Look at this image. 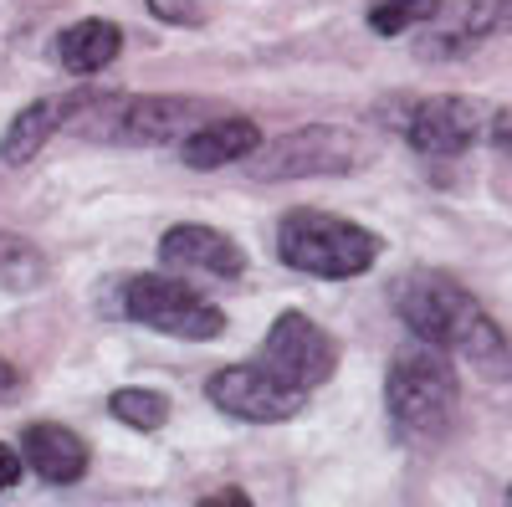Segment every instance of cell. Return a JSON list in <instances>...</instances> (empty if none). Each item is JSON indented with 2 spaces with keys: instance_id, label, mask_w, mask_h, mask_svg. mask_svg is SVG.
Returning <instances> with one entry per match:
<instances>
[{
  "instance_id": "cell-1",
  "label": "cell",
  "mask_w": 512,
  "mask_h": 507,
  "mask_svg": "<svg viewBox=\"0 0 512 507\" xmlns=\"http://www.w3.org/2000/svg\"><path fill=\"white\" fill-rule=\"evenodd\" d=\"M400 323L446 354L472 359L487 379H512V333L446 272H405L390 292Z\"/></svg>"
},
{
  "instance_id": "cell-2",
  "label": "cell",
  "mask_w": 512,
  "mask_h": 507,
  "mask_svg": "<svg viewBox=\"0 0 512 507\" xmlns=\"http://www.w3.org/2000/svg\"><path fill=\"white\" fill-rule=\"evenodd\" d=\"M205 103L180 98V93H144V98H82L72 113V129L93 144H128V149H149L169 144L190 129H200Z\"/></svg>"
},
{
  "instance_id": "cell-3",
  "label": "cell",
  "mask_w": 512,
  "mask_h": 507,
  "mask_svg": "<svg viewBox=\"0 0 512 507\" xmlns=\"http://www.w3.org/2000/svg\"><path fill=\"white\" fill-rule=\"evenodd\" d=\"M461 400V379L446 349L420 344V349H400L384 374V405L400 436H441L456 415Z\"/></svg>"
},
{
  "instance_id": "cell-4",
  "label": "cell",
  "mask_w": 512,
  "mask_h": 507,
  "mask_svg": "<svg viewBox=\"0 0 512 507\" xmlns=\"http://www.w3.org/2000/svg\"><path fill=\"white\" fill-rule=\"evenodd\" d=\"M277 257L292 272L338 282V277H359L379 262V236L344 216H328V210H292L277 226Z\"/></svg>"
},
{
  "instance_id": "cell-5",
  "label": "cell",
  "mask_w": 512,
  "mask_h": 507,
  "mask_svg": "<svg viewBox=\"0 0 512 507\" xmlns=\"http://www.w3.org/2000/svg\"><path fill=\"white\" fill-rule=\"evenodd\" d=\"M364 164V144L338 129V123H308V129H292L277 144L256 149L246 159V175L251 180H318V175H349V169Z\"/></svg>"
},
{
  "instance_id": "cell-6",
  "label": "cell",
  "mask_w": 512,
  "mask_h": 507,
  "mask_svg": "<svg viewBox=\"0 0 512 507\" xmlns=\"http://www.w3.org/2000/svg\"><path fill=\"white\" fill-rule=\"evenodd\" d=\"M123 313L154 333L190 338V344H205V338L226 333V313L216 303H205L195 287H185L175 277H154V272H139L123 282Z\"/></svg>"
},
{
  "instance_id": "cell-7",
  "label": "cell",
  "mask_w": 512,
  "mask_h": 507,
  "mask_svg": "<svg viewBox=\"0 0 512 507\" xmlns=\"http://www.w3.org/2000/svg\"><path fill=\"white\" fill-rule=\"evenodd\" d=\"M205 400L236 415V420H251V426H277V420H292L303 410L308 390L287 385L277 369H267L262 359L256 364H226L205 379Z\"/></svg>"
},
{
  "instance_id": "cell-8",
  "label": "cell",
  "mask_w": 512,
  "mask_h": 507,
  "mask_svg": "<svg viewBox=\"0 0 512 507\" xmlns=\"http://www.w3.org/2000/svg\"><path fill=\"white\" fill-rule=\"evenodd\" d=\"M262 364L277 369L287 385L297 390H318L338 369V344L308 318V313H282L267 338H262Z\"/></svg>"
},
{
  "instance_id": "cell-9",
  "label": "cell",
  "mask_w": 512,
  "mask_h": 507,
  "mask_svg": "<svg viewBox=\"0 0 512 507\" xmlns=\"http://www.w3.org/2000/svg\"><path fill=\"white\" fill-rule=\"evenodd\" d=\"M487 108L477 98H456V93H436V98H420L410 108V123H405V139L415 154L425 159H456L466 154L482 134H487Z\"/></svg>"
},
{
  "instance_id": "cell-10",
  "label": "cell",
  "mask_w": 512,
  "mask_h": 507,
  "mask_svg": "<svg viewBox=\"0 0 512 507\" xmlns=\"http://www.w3.org/2000/svg\"><path fill=\"white\" fill-rule=\"evenodd\" d=\"M159 262L164 267H185V272H210V277H241L246 272L241 246L226 231H216V226H175V231H164Z\"/></svg>"
},
{
  "instance_id": "cell-11",
  "label": "cell",
  "mask_w": 512,
  "mask_h": 507,
  "mask_svg": "<svg viewBox=\"0 0 512 507\" xmlns=\"http://www.w3.org/2000/svg\"><path fill=\"white\" fill-rule=\"evenodd\" d=\"M21 456H26V467L52 487H72L88 472V446H82L77 431L57 426V420H31L21 431Z\"/></svg>"
},
{
  "instance_id": "cell-12",
  "label": "cell",
  "mask_w": 512,
  "mask_h": 507,
  "mask_svg": "<svg viewBox=\"0 0 512 507\" xmlns=\"http://www.w3.org/2000/svg\"><path fill=\"white\" fill-rule=\"evenodd\" d=\"M256 149H262V129L251 118H210L200 129L185 134V164L190 169H221V164H246Z\"/></svg>"
},
{
  "instance_id": "cell-13",
  "label": "cell",
  "mask_w": 512,
  "mask_h": 507,
  "mask_svg": "<svg viewBox=\"0 0 512 507\" xmlns=\"http://www.w3.org/2000/svg\"><path fill=\"white\" fill-rule=\"evenodd\" d=\"M82 98H88V93L26 103V108L11 118V129L0 134V159H6V164H31V159L41 154V144H47V139L62 129V123H72V113L82 108Z\"/></svg>"
},
{
  "instance_id": "cell-14",
  "label": "cell",
  "mask_w": 512,
  "mask_h": 507,
  "mask_svg": "<svg viewBox=\"0 0 512 507\" xmlns=\"http://www.w3.org/2000/svg\"><path fill=\"white\" fill-rule=\"evenodd\" d=\"M512 31V0H461L456 26L446 31V41H436V57H466L477 52L482 41H497Z\"/></svg>"
},
{
  "instance_id": "cell-15",
  "label": "cell",
  "mask_w": 512,
  "mask_h": 507,
  "mask_svg": "<svg viewBox=\"0 0 512 507\" xmlns=\"http://www.w3.org/2000/svg\"><path fill=\"white\" fill-rule=\"evenodd\" d=\"M118 52H123V31L113 21H77L57 36V62L72 77H93V72L113 67Z\"/></svg>"
},
{
  "instance_id": "cell-16",
  "label": "cell",
  "mask_w": 512,
  "mask_h": 507,
  "mask_svg": "<svg viewBox=\"0 0 512 507\" xmlns=\"http://www.w3.org/2000/svg\"><path fill=\"white\" fill-rule=\"evenodd\" d=\"M47 282V257L16 231H0V287L6 292H31Z\"/></svg>"
},
{
  "instance_id": "cell-17",
  "label": "cell",
  "mask_w": 512,
  "mask_h": 507,
  "mask_svg": "<svg viewBox=\"0 0 512 507\" xmlns=\"http://www.w3.org/2000/svg\"><path fill=\"white\" fill-rule=\"evenodd\" d=\"M446 11V0H379L369 6V31L379 36H405L410 26H425Z\"/></svg>"
},
{
  "instance_id": "cell-18",
  "label": "cell",
  "mask_w": 512,
  "mask_h": 507,
  "mask_svg": "<svg viewBox=\"0 0 512 507\" xmlns=\"http://www.w3.org/2000/svg\"><path fill=\"white\" fill-rule=\"evenodd\" d=\"M113 420H123V426H134V431H159L164 426V415H169V400L159 390H144V385H128L108 400Z\"/></svg>"
},
{
  "instance_id": "cell-19",
  "label": "cell",
  "mask_w": 512,
  "mask_h": 507,
  "mask_svg": "<svg viewBox=\"0 0 512 507\" xmlns=\"http://www.w3.org/2000/svg\"><path fill=\"white\" fill-rule=\"evenodd\" d=\"M149 16L164 21V26H200L205 11H200V0H144Z\"/></svg>"
},
{
  "instance_id": "cell-20",
  "label": "cell",
  "mask_w": 512,
  "mask_h": 507,
  "mask_svg": "<svg viewBox=\"0 0 512 507\" xmlns=\"http://www.w3.org/2000/svg\"><path fill=\"white\" fill-rule=\"evenodd\" d=\"M21 461H26V456H21L16 446H0V492H11V487L21 482Z\"/></svg>"
},
{
  "instance_id": "cell-21",
  "label": "cell",
  "mask_w": 512,
  "mask_h": 507,
  "mask_svg": "<svg viewBox=\"0 0 512 507\" xmlns=\"http://www.w3.org/2000/svg\"><path fill=\"white\" fill-rule=\"evenodd\" d=\"M487 139H492V149H502V154L512 159V113H497V118L487 123Z\"/></svg>"
},
{
  "instance_id": "cell-22",
  "label": "cell",
  "mask_w": 512,
  "mask_h": 507,
  "mask_svg": "<svg viewBox=\"0 0 512 507\" xmlns=\"http://www.w3.org/2000/svg\"><path fill=\"white\" fill-rule=\"evenodd\" d=\"M16 379H21L16 364H11V359H0V395H11V390H16Z\"/></svg>"
},
{
  "instance_id": "cell-23",
  "label": "cell",
  "mask_w": 512,
  "mask_h": 507,
  "mask_svg": "<svg viewBox=\"0 0 512 507\" xmlns=\"http://www.w3.org/2000/svg\"><path fill=\"white\" fill-rule=\"evenodd\" d=\"M502 497H507V502H512V487H507V492H502Z\"/></svg>"
}]
</instances>
